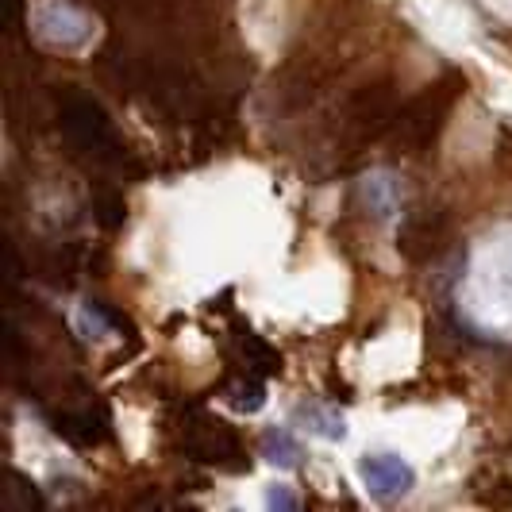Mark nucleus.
Returning <instances> with one entry per match:
<instances>
[{
	"mask_svg": "<svg viewBox=\"0 0 512 512\" xmlns=\"http://www.w3.org/2000/svg\"><path fill=\"white\" fill-rule=\"evenodd\" d=\"M262 455L274 466H282V470H293L301 462V443L289 436L285 428H270V432H262Z\"/></svg>",
	"mask_w": 512,
	"mask_h": 512,
	"instance_id": "11",
	"label": "nucleus"
},
{
	"mask_svg": "<svg viewBox=\"0 0 512 512\" xmlns=\"http://www.w3.org/2000/svg\"><path fill=\"white\" fill-rule=\"evenodd\" d=\"M220 389H224V397L231 401V409H239V412H258L262 409V401H266V393H262L266 385H262V374H255V370H239V374H231Z\"/></svg>",
	"mask_w": 512,
	"mask_h": 512,
	"instance_id": "9",
	"label": "nucleus"
},
{
	"mask_svg": "<svg viewBox=\"0 0 512 512\" xmlns=\"http://www.w3.org/2000/svg\"><path fill=\"white\" fill-rule=\"evenodd\" d=\"M108 409H77V412H51V432L62 436L74 447H101L104 439L112 436L108 428Z\"/></svg>",
	"mask_w": 512,
	"mask_h": 512,
	"instance_id": "7",
	"label": "nucleus"
},
{
	"mask_svg": "<svg viewBox=\"0 0 512 512\" xmlns=\"http://www.w3.org/2000/svg\"><path fill=\"white\" fill-rule=\"evenodd\" d=\"M397 85L389 77H378L370 85H362L359 93L347 101V112H343V128H347V139L362 147L370 139H378L389 131V124L397 120Z\"/></svg>",
	"mask_w": 512,
	"mask_h": 512,
	"instance_id": "4",
	"label": "nucleus"
},
{
	"mask_svg": "<svg viewBox=\"0 0 512 512\" xmlns=\"http://www.w3.org/2000/svg\"><path fill=\"white\" fill-rule=\"evenodd\" d=\"M451 239H455V228L447 212H416L397 228V251L412 266H428L451 247Z\"/></svg>",
	"mask_w": 512,
	"mask_h": 512,
	"instance_id": "5",
	"label": "nucleus"
},
{
	"mask_svg": "<svg viewBox=\"0 0 512 512\" xmlns=\"http://www.w3.org/2000/svg\"><path fill=\"white\" fill-rule=\"evenodd\" d=\"M297 420H301V428H308L312 436L320 439H339L347 436V424H343V416L335 409H328V405H301L297 409Z\"/></svg>",
	"mask_w": 512,
	"mask_h": 512,
	"instance_id": "10",
	"label": "nucleus"
},
{
	"mask_svg": "<svg viewBox=\"0 0 512 512\" xmlns=\"http://www.w3.org/2000/svg\"><path fill=\"white\" fill-rule=\"evenodd\" d=\"M93 216H97V224L104 231H116L124 224V197L116 193V189H97V197H93Z\"/></svg>",
	"mask_w": 512,
	"mask_h": 512,
	"instance_id": "12",
	"label": "nucleus"
},
{
	"mask_svg": "<svg viewBox=\"0 0 512 512\" xmlns=\"http://www.w3.org/2000/svg\"><path fill=\"white\" fill-rule=\"evenodd\" d=\"M235 347H239V355H243V370H255L262 378L282 374V355H278L266 339H258V335H251V332H235Z\"/></svg>",
	"mask_w": 512,
	"mask_h": 512,
	"instance_id": "8",
	"label": "nucleus"
},
{
	"mask_svg": "<svg viewBox=\"0 0 512 512\" xmlns=\"http://www.w3.org/2000/svg\"><path fill=\"white\" fill-rule=\"evenodd\" d=\"M58 124H62V135L70 139V147H77V151L104 158V162L120 158V139H116L104 108L93 97H85L77 89H66L62 104H58Z\"/></svg>",
	"mask_w": 512,
	"mask_h": 512,
	"instance_id": "3",
	"label": "nucleus"
},
{
	"mask_svg": "<svg viewBox=\"0 0 512 512\" xmlns=\"http://www.w3.org/2000/svg\"><path fill=\"white\" fill-rule=\"evenodd\" d=\"M266 505H274V509H297L301 501H297L285 486H274L270 493H266Z\"/></svg>",
	"mask_w": 512,
	"mask_h": 512,
	"instance_id": "13",
	"label": "nucleus"
},
{
	"mask_svg": "<svg viewBox=\"0 0 512 512\" xmlns=\"http://www.w3.org/2000/svg\"><path fill=\"white\" fill-rule=\"evenodd\" d=\"M359 474L366 489L378 497V501H393V497H405L416 486V470L401 455L382 451V455H366L359 462Z\"/></svg>",
	"mask_w": 512,
	"mask_h": 512,
	"instance_id": "6",
	"label": "nucleus"
},
{
	"mask_svg": "<svg viewBox=\"0 0 512 512\" xmlns=\"http://www.w3.org/2000/svg\"><path fill=\"white\" fill-rule=\"evenodd\" d=\"M181 451L201 466H212V470H224V474H247L251 470V459H247V447L239 432L208 416V412H193L185 424H181Z\"/></svg>",
	"mask_w": 512,
	"mask_h": 512,
	"instance_id": "2",
	"label": "nucleus"
},
{
	"mask_svg": "<svg viewBox=\"0 0 512 512\" xmlns=\"http://www.w3.org/2000/svg\"><path fill=\"white\" fill-rule=\"evenodd\" d=\"M462 89H466L462 74H443L436 85H428L424 93H416V97L397 112V120L389 124V131H385L389 143H393V151H401V154L432 151L439 131L447 128V116H451L455 101L462 97Z\"/></svg>",
	"mask_w": 512,
	"mask_h": 512,
	"instance_id": "1",
	"label": "nucleus"
}]
</instances>
